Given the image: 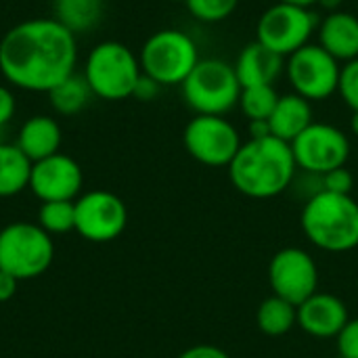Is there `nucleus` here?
<instances>
[{"mask_svg": "<svg viewBox=\"0 0 358 358\" xmlns=\"http://www.w3.org/2000/svg\"><path fill=\"white\" fill-rule=\"evenodd\" d=\"M76 34L55 17L21 21L0 40V73L21 90L48 94L76 73Z\"/></svg>", "mask_w": 358, "mask_h": 358, "instance_id": "1", "label": "nucleus"}, {"mask_svg": "<svg viewBox=\"0 0 358 358\" xmlns=\"http://www.w3.org/2000/svg\"><path fill=\"white\" fill-rule=\"evenodd\" d=\"M296 159L292 145L275 138H250L229 164L233 187L252 199H271L287 191L296 178Z\"/></svg>", "mask_w": 358, "mask_h": 358, "instance_id": "2", "label": "nucleus"}, {"mask_svg": "<svg viewBox=\"0 0 358 358\" xmlns=\"http://www.w3.org/2000/svg\"><path fill=\"white\" fill-rule=\"evenodd\" d=\"M300 224L319 250L344 254L358 248V201L352 195L317 191L304 203Z\"/></svg>", "mask_w": 358, "mask_h": 358, "instance_id": "3", "label": "nucleus"}, {"mask_svg": "<svg viewBox=\"0 0 358 358\" xmlns=\"http://www.w3.org/2000/svg\"><path fill=\"white\" fill-rule=\"evenodd\" d=\"M94 96L103 101L130 99L143 76L138 55L117 40L99 42L86 57L82 73Z\"/></svg>", "mask_w": 358, "mask_h": 358, "instance_id": "4", "label": "nucleus"}, {"mask_svg": "<svg viewBox=\"0 0 358 358\" xmlns=\"http://www.w3.org/2000/svg\"><path fill=\"white\" fill-rule=\"evenodd\" d=\"M182 99L197 115H227L239 105L241 84L235 67L222 59H199L180 84Z\"/></svg>", "mask_w": 358, "mask_h": 358, "instance_id": "5", "label": "nucleus"}, {"mask_svg": "<svg viewBox=\"0 0 358 358\" xmlns=\"http://www.w3.org/2000/svg\"><path fill=\"white\" fill-rule=\"evenodd\" d=\"M138 61L143 73L164 88L180 86L199 63V48L187 31L166 27L145 40Z\"/></svg>", "mask_w": 358, "mask_h": 358, "instance_id": "6", "label": "nucleus"}, {"mask_svg": "<svg viewBox=\"0 0 358 358\" xmlns=\"http://www.w3.org/2000/svg\"><path fill=\"white\" fill-rule=\"evenodd\" d=\"M52 258V239L40 224L13 222L0 231V268L17 281L44 275Z\"/></svg>", "mask_w": 358, "mask_h": 358, "instance_id": "7", "label": "nucleus"}, {"mask_svg": "<svg viewBox=\"0 0 358 358\" xmlns=\"http://www.w3.org/2000/svg\"><path fill=\"white\" fill-rule=\"evenodd\" d=\"M319 17L313 8L275 2L268 6L256 25V40L287 59L302 46L310 44V38L317 34Z\"/></svg>", "mask_w": 358, "mask_h": 358, "instance_id": "8", "label": "nucleus"}, {"mask_svg": "<svg viewBox=\"0 0 358 358\" xmlns=\"http://www.w3.org/2000/svg\"><path fill=\"white\" fill-rule=\"evenodd\" d=\"M285 73L294 92L315 103L338 92L342 65L321 44L310 42L285 59Z\"/></svg>", "mask_w": 358, "mask_h": 358, "instance_id": "9", "label": "nucleus"}, {"mask_svg": "<svg viewBox=\"0 0 358 358\" xmlns=\"http://www.w3.org/2000/svg\"><path fill=\"white\" fill-rule=\"evenodd\" d=\"M187 153L210 168H229L241 143L239 130L224 115H195L182 132Z\"/></svg>", "mask_w": 358, "mask_h": 358, "instance_id": "10", "label": "nucleus"}, {"mask_svg": "<svg viewBox=\"0 0 358 358\" xmlns=\"http://www.w3.org/2000/svg\"><path fill=\"white\" fill-rule=\"evenodd\" d=\"M292 153L300 170L323 176L336 168L346 166L350 157V141L338 126L313 122L292 143Z\"/></svg>", "mask_w": 358, "mask_h": 358, "instance_id": "11", "label": "nucleus"}, {"mask_svg": "<svg viewBox=\"0 0 358 358\" xmlns=\"http://www.w3.org/2000/svg\"><path fill=\"white\" fill-rule=\"evenodd\" d=\"M268 283L275 296L300 306L319 292V266L306 250L283 248L268 264Z\"/></svg>", "mask_w": 358, "mask_h": 358, "instance_id": "12", "label": "nucleus"}, {"mask_svg": "<svg viewBox=\"0 0 358 358\" xmlns=\"http://www.w3.org/2000/svg\"><path fill=\"white\" fill-rule=\"evenodd\" d=\"M128 224L126 203L109 191H90L76 201V231L94 243L117 239Z\"/></svg>", "mask_w": 358, "mask_h": 358, "instance_id": "13", "label": "nucleus"}, {"mask_svg": "<svg viewBox=\"0 0 358 358\" xmlns=\"http://www.w3.org/2000/svg\"><path fill=\"white\" fill-rule=\"evenodd\" d=\"M82 185H84V174L80 164L65 153H55L50 157L31 164L29 189L42 203L73 201L82 191Z\"/></svg>", "mask_w": 358, "mask_h": 358, "instance_id": "14", "label": "nucleus"}, {"mask_svg": "<svg viewBox=\"0 0 358 358\" xmlns=\"http://www.w3.org/2000/svg\"><path fill=\"white\" fill-rule=\"evenodd\" d=\"M348 321L344 300L327 292H317L298 306V327L313 338H338Z\"/></svg>", "mask_w": 358, "mask_h": 358, "instance_id": "15", "label": "nucleus"}, {"mask_svg": "<svg viewBox=\"0 0 358 358\" xmlns=\"http://www.w3.org/2000/svg\"><path fill=\"white\" fill-rule=\"evenodd\" d=\"M317 38L334 59L348 63L358 59V17L350 10L327 13L325 19H319Z\"/></svg>", "mask_w": 358, "mask_h": 358, "instance_id": "16", "label": "nucleus"}, {"mask_svg": "<svg viewBox=\"0 0 358 358\" xmlns=\"http://www.w3.org/2000/svg\"><path fill=\"white\" fill-rule=\"evenodd\" d=\"M233 67L241 88L264 86V84L275 86V82L285 71V59L262 46L258 40H254L239 52Z\"/></svg>", "mask_w": 358, "mask_h": 358, "instance_id": "17", "label": "nucleus"}, {"mask_svg": "<svg viewBox=\"0 0 358 358\" xmlns=\"http://www.w3.org/2000/svg\"><path fill=\"white\" fill-rule=\"evenodd\" d=\"M61 126L57 120L48 115H34L23 122L17 134V147L23 151V155L34 164L44 157H50L59 153L61 147Z\"/></svg>", "mask_w": 358, "mask_h": 358, "instance_id": "18", "label": "nucleus"}, {"mask_svg": "<svg viewBox=\"0 0 358 358\" xmlns=\"http://www.w3.org/2000/svg\"><path fill=\"white\" fill-rule=\"evenodd\" d=\"M313 103L304 96L289 92L281 94L273 115L268 117L271 134L285 143H294L313 124Z\"/></svg>", "mask_w": 358, "mask_h": 358, "instance_id": "19", "label": "nucleus"}, {"mask_svg": "<svg viewBox=\"0 0 358 358\" xmlns=\"http://www.w3.org/2000/svg\"><path fill=\"white\" fill-rule=\"evenodd\" d=\"M103 10L105 0H52L55 19L76 36L96 27L103 19Z\"/></svg>", "mask_w": 358, "mask_h": 358, "instance_id": "20", "label": "nucleus"}, {"mask_svg": "<svg viewBox=\"0 0 358 358\" xmlns=\"http://www.w3.org/2000/svg\"><path fill=\"white\" fill-rule=\"evenodd\" d=\"M31 162L17 145L0 143V197H13L29 187Z\"/></svg>", "mask_w": 358, "mask_h": 358, "instance_id": "21", "label": "nucleus"}, {"mask_svg": "<svg viewBox=\"0 0 358 358\" xmlns=\"http://www.w3.org/2000/svg\"><path fill=\"white\" fill-rule=\"evenodd\" d=\"M256 323L264 336L281 338L298 325V306L273 294L258 306Z\"/></svg>", "mask_w": 358, "mask_h": 358, "instance_id": "22", "label": "nucleus"}, {"mask_svg": "<svg viewBox=\"0 0 358 358\" xmlns=\"http://www.w3.org/2000/svg\"><path fill=\"white\" fill-rule=\"evenodd\" d=\"M92 96L94 94L86 78L80 73H71L67 80H63L48 92L52 109L61 115H78L82 109H86Z\"/></svg>", "mask_w": 358, "mask_h": 358, "instance_id": "23", "label": "nucleus"}, {"mask_svg": "<svg viewBox=\"0 0 358 358\" xmlns=\"http://www.w3.org/2000/svg\"><path fill=\"white\" fill-rule=\"evenodd\" d=\"M279 96L281 94L271 84L248 86V88H241L239 107L250 122H268V117L273 115V111L277 107Z\"/></svg>", "mask_w": 358, "mask_h": 358, "instance_id": "24", "label": "nucleus"}, {"mask_svg": "<svg viewBox=\"0 0 358 358\" xmlns=\"http://www.w3.org/2000/svg\"><path fill=\"white\" fill-rule=\"evenodd\" d=\"M38 224L48 235L76 231V201H44L38 212Z\"/></svg>", "mask_w": 358, "mask_h": 358, "instance_id": "25", "label": "nucleus"}, {"mask_svg": "<svg viewBox=\"0 0 358 358\" xmlns=\"http://www.w3.org/2000/svg\"><path fill=\"white\" fill-rule=\"evenodd\" d=\"M185 6L201 23H220L237 10L239 0H185Z\"/></svg>", "mask_w": 358, "mask_h": 358, "instance_id": "26", "label": "nucleus"}, {"mask_svg": "<svg viewBox=\"0 0 358 358\" xmlns=\"http://www.w3.org/2000/svg\"><path fill=\"white\" fill-rule=\"evenodd\" d=\"M338 92L352 111H358V59L342 65Z\"/></svg>", "mask_w": 358, "mask_h": 358, "instance_id": "27", "label": "nucleus"}, {"mask_svg": "<svg viewBox=\"0 0 358 358\" xmlns=\"http://www.w3.org/2000/svg\"><path fill=\"white\" fill-rule=\"evenodd\" d=\"M321 182H323L321 185L323 191H329V193H336V195H350L352 187H355V178H352V174H350V170L346 166L323 174Z\"/></svg>", "mask_w": 358, "mask_h": 358, "instance_id": "28", "label": "nucleus"}, {"mask_svg": "<svg viewBox=\"0 0 358 358\" xmlns=\"http://www.w3.org/2000/svg\"><path fill=\"white\" fill-rule=\"evenodd\" d=\"M340 358H358V319H350L336 338Z\"/></svg>", "mask_w": 358, "mask_h": 358, "instance_id": "29", "label": "nucleus"}, {"mask_svg": "<svg viewBox=\"0 0 358 358\" xmlns=\"http://www.w3.org/2000/svg\"><path fill=\"white\" fill-rule=\"evenodd\" d=\"M162 88H164V86H162L159 82H155L153 78H149L147 73H143V76L138 78L136 86H134L132 96L138 99V101H155V99L159 96Z\"/></svg>", "mask_w": 358, "mask_h": 358, "instance_id": "30", "label": "nucleus"}, {"mask_svg": "<svg viewBox=\"0 0 358 358\" xmlns=\"http://www.w3.org/2000/svg\"><path fill=\"white\" fill-rule=\"evenodd\" d=\"M15 111H17L15 94L10 92V88L0 84V128H4L13 120Z\"/></svg>", "mask_w": 358, "mask_h": 358, "instance_id": "31", "label": "nucleus"}, {"mask_svg": "<svg viewBox=\"0 0 358 358\" xmlns=\"http://www.w3.org/2000/svg\"><path fill=\"white\" fill-rule=\"evenodd\" d=\"M178 358H231L229 352H224L218 346H210V344H197L187 348Z\"/></svg>", "mask_w": 358, "mask_h": 358, "instance_id": "32", "label": "nucleus"}, {"mask_svg": "<svg viewBox=\"0 0 358 358\" xmlns=\"http://www.w3.org/2000/svg\"><path fill=\"white\" fill-rule=\"evenodd\" d=\"M17 279L0 268V302H8L17 292Z\"/></svg>", "mask_w": 358, "mask_h": 358, "instance_id": "33", "label": "nucleus"}, {"mask_svg": "<svg viewBox=\"0 0 358 358\" xmlns=\"http://www.w3.org/2000/svg\"><path fill=\"white\" fill-rule=\"evenodd\" d=\"M273 136L268 122H250V138H264Z\"/></svg>", "mask_w": 358, "mask_h": 358, "instance_id": "34", "label": "nucleus"}, {"mask_svg": "<svg viewBox=\"0 0 358 358\" xmlns=\"http://www.w3.org/2000/svg\"><path fill=\"white\" fill-rule=\"evenodd\" d=\"M342 2H344V0H319L317 4H319L321 8H325L327 13H336V10L342 8Z\"/></svg>", "mask_w": 358, "mask_h": 358, "instance_id": "35", "label": "nucleus"}, {"mask_svg": "<svg viewBox=\"0 0 358 358\" xmlns=\"http://www.w3.org/2000/svg\"><path fill=\"white\" fill-rule=\"evenodd\" d=\"M277 2H285V4H296V6H304V8H313L319 0H277Z\"/></svg>", "mask_w": 358, "mask_h": 358, "instance_id": "36", "label": "nucleus"}, {"mask_svg": "<svg viewBox=\"0 0 358 358\" xmlns=\"http://www.w3.org/2000/svg\"><path fill=\"white\" fill-rule=\"evenodd\" d=\"M350 130L352 134L358 136V111H352V117H350Z\"/></svg>", "mask_w": 358, "mask_h": 358, "instance_id": "37", "label": "nucleus"}, {"mask_svg": "<svg viewBox=\"0 0 358 358\" xmlns=\"http://www.w3.org/2000/svg\"><path fill=\"white\" fill-rule=\"evenodd\" d=\"M172 2H185V0H172Z\"/></svg>", "mask_w": 358, "mask_h": 358, "instance_id": "38", "label": "nucleus"}, {"mask_svg": "<svg viewBox=\"0 0 358 358\" xmlns=\"http://www.w3.org/2000/svg\"><path fill=\"white\" fill-rule=\"evenodd\" d=\"M338 358H340V357H338Z\"/></svg>", "mask_w": 358, "mask_h": 358, "instance_id": "39", "label": "nucleus"}]
</instances>
